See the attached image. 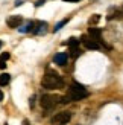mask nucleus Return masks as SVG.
I'll return each mask as SVG.
<instances>
[{"label":"nucleus","instance_id":"obj_11","mask_svg":"<svg viewBox=\"0 0 123 125\" xmlns=\"http://www.w3.org/2000/svg\"><path fill=\"white\" fill-rule=\"evenodd\" d=\"M20 32H35V23L34 21H27L26 24H23V26L18 28Z\"/></svg>","mask_w":123,"mask_h":125},{"label":"nucleus","instance_id":"obj_23","mask_svg":"<svg viewBox=\"0 0 123 125\" xmlns=\"http://www.w3.org/2000/svg\"><path fill=\"white\" fill-rule=\"evenodd\" d=\"M0 47H2V41H0Z\"/></svg>","mask_w":123,"mask_h":125},{"label":"nucleus","instance_id":"obj_22","mask_svg":"<svg viewBox=\"0 0 123 125\" xmlns=\"http://www.w3.org/2000/svg\"><path fill=\"white\" fill-rule=\"evenodd\" d=\"M0 101H3V93H2V90H0Z\"/></svg>","mask_w":123,"mask_h":125},{"label":"nucleus","instance_id":"obj_4","mask_svg":"<svg viewBox=\"0 0 123 125\" xmlns=\"http://www.w3.org/2000/svg\"><path fill=\"white\" fill-rule=\"evenodd\" d=\"M71 119V113L70 111H59L52 117V124L53 125H64Z\"/></svg>","mask_w":123,"mask_h":125},{"label":"nucleus","instance_id":"obj_21","mask_svg":"<svg viewBox=\"0 0 123 125\" xmlns=\"http://www.w3.org/2000/svg\"><path fill=\"white\" fill-rule=\"evenodd\" d=\"M64 2H71V3H76V2H79V0H64Z\"/></svg>","mask_w":123,"mask_h":125},{"label":"nucleus","instance_id":"obj_2","mask_svg":"<svg viewBox=\"0 0 123 125\" xmlns=\"http://www.w3.org/2000/svg\"><path fill=\"white\" fill-rule=\"evenodd\" d=\"M41 85L44 89H49V90H55V89H61L64 85V81L62 78L58 75V72L52 70V69H47L44 76H43V81H41Z\"/></svg>","mask_w":123,"mask_h":125},{"label":"nucleus","instance_id":"obj_7","mask_svg":"<svg viewBox=\"0 0 123 125\" xmlns=\"http://www.w3.org/2000/svg\"><path fill=\"white\" fill-rule=\"evenodd\" d=\"M67 61H69V55L64 53V52H59L55 55V62H56L58 66H65Z\"/></svg>","mask_w":123,"mask_h":125},{"label":"nucleus","instance_id":"obj_6","mask_svg":"<svg viewBox=\"0 0 123 125\" xmlns=\"http://www.w3.org/2000/svg\"><path fill=\"white\" fill-rule=\"evenodd\" d=\"M6 24H8L9 28H20V24H21V17L20 15H11L8 17V20H6Z\"/></svg>","mask_w":123,"mask_h":125},{"label":"nucleus","instance_id":"obj_18","mask_svg":"<svg viewBox=\"0 0 123 125\" xmlns=\"http://www.w3.org/2000/svg\"><path fill=\"white\" fill-rule=\"evenodd\" d=\"M46 3V0H38V2L35 3V6H41V5H44Z\"/></svg>","mask_w":123,"mask_h":125},{"label":"nucleus","instance_id":"obj_14","mask_svg":"<svg viewBox=\"0 0 123 125\" xmlns=\"http://www.w3.org/2000/svg\"><path fill=\"white\" fill-rule=\"evenodd\" d=\"M67 46H69L70 49H75V47H79V40L75 38V37H71V38L67 40Z\"/></svg>","mask_w":123,"mask_h":125},{"label":"nucleus","instance_id":"obj_10","mask_svg":"<svg viewBox=\"0 0 123 125\" xmlns=\"http://www.w3.org/2000/svg\"><path fill=\"white\" fill-rule=\"evenodd\" d=\"M47 28H49V24L46 21H38V23H35V34H46L47 32Z\"/></svg>","mask_w":123,"mask_h":125},{"label":"nucleus","instance_id":"obj_17","mask_svg":"<svg viewBox=\"0 0 123 125\" xmlns=\"http://www.w3.org/2000/svg\"><path fill=\"white\" fill-rule=\"evenodd\" d=\"M99 20H100V15H97V14H96V15H93V17H90L88 23H90V24H96Z\"/></svg>","mask_w":123,"mask_h":125},{"label":"nucleus","instance_id":"obj_20","mask_svg":"<svg viewBox=\"0 0 123 125\" xmlns=\"http://www.w3.org/2000/svg\"><path fill=\"white\" fill-rule=\"evenodd\" d=\"M20 5H23V2H21V0H18V2H15V6H20Z\"/></svg>","mask_w":123,"mask_h":125},{"label":"nucleus","instance_id":"obj_24","mask_svg":"<svg viewBox=\"0 0 123 125\" xmlns=\"http://www.w3.org/2000/svg\"><path fill=\"white\" fill-rule=\"evenodd\" d=\"M5 125H9V124H5Z\"/></svg>","mask_w":123,"mask_h":125},{"label":"nucleus","instance_id":"obj_3","mask_svg":"<svg viewBox=\"0 0 123 125\" xmlns=\"http://www.w3.org/2000/svg\"><path fill=\"white\" fill-rule=\"evenodd\" d=\"M58 101H61V98L56 96V95H43L41 99H40V105H41V108L43 110H46V111H52L55 107L58 105Z\"/></svg>","mask_w":123,"mask_h":125},{"label":"nucleus","instance_id":"obj_13","mask_svg":"<svg viewBox=\"0 0 123 125\" xmlns=\"http://www.w3.org/2000/svg\"><path fill=\"white\" fill-rule=\"evenodd\" d=\"M9 83H11V75H8V73L0 75V85H8Z\"/></svg>","mask_w":123,"mask_h":125},{"label":"nucleus","instance_id":"obj_15","mask_svg":"<svg viewBox=\"0 0 123 125\" xmlns=\"http://www.w3.org/2000/svg\"><path fill=\"white\" fill-rule=\"evenodd\" d=\"M69 21H70V18H64V20H61V21H59V23L56 24V26L53 28V32H58V31H59L61 28H62L64 24H67V23H69Z\"/></svg>","mask_w":123,"mask_h":125},{"label":"nucleus","instance_id":"obj_1","mask_svg":"<svg viewBox=\"0 0 123 125\" xmlns=\"http://www.w3.org/2000/svg\"><path fill=\"white\" fill-rule=\"evenodd\" d=\"M87 96H88L87 89H85L82 84L73 81L70 84V87H69L67 95L61 98V104H67V102H71V101H81V99H85Z\"/></svg>","mask_w":123,"mask_h":125},{"label":"nucleus","instance_id":"obj_12","mask_svg":"<svg viewBox=\"0 0 123 125\" xmlns=\"http://www.w3.org/2000/svg\"><path fill=\"white\" fill-rule=\"evenodd\" d=\"M9 57H11V55L8 52H3L2 55H0V69H5L6 67V62H8Z\"/></svg>","mask_w":123,"mask_h":125},{"label":"nucleus","instance_id":"obj_19","mask_svg":"<svg viewBox=\"0 0 123 125\" xmlns=\"http://www.w3.org/2000/svg\"><path fill=\"white\" fill-rule=\"evenodd\" d=\"M21 125H30V122H29V121H27V119H24V121H23V124H21Z\"/></svg>","mask_w":123,"mask_h":125},{"label":"nucleus","instance_id":"obj_5","mask_svg":"<svg viewBox=\"0 0 123 125\" xmlns=\"http://www.w3.org/2000/svg\"><path fill=\"white\" fill-rule=\"evenodd\" d=\"M81 43L87 49H90V51H97V49H100V43L96 41L94 38H91L90 35H82L81 37Z\"/></svg>","mask_w":123,"mask_h":125},{"label":"nucleus","instance_id":"obj_16","mask_svg":"<svg viewBox=\"0 0 123 125\" xmlns=\"http://www.w3.org/2000/svg\"><path fill=\"white\" fill-rule=\"evenodd\" d=\"M70 55H71V57L73 58H78V57H81V55H82V49H79V47H75V49H70Z\"/></svg>","mask_w":123,"mask_h":125},{"label":"nucleus","instance_id":"obj_8","mask_svg":"<svg viewBox=\"0 0 123 125\" xmlns=\"http://www.w3.org/2000/svg\"><path fill=\"white\" fill-rule=\"evenodd\" d=\"M123 17V12L119 9V8H111V11H109L108 14V20H120V18Z\"/></svg>","mask_w":123,"mask_h":125},{"label":"nucleus","instance_id":"obj_9","mask_svg":"<svg viewBox=\"0 0 123 125\" xmlns=\"http://www.w3.org/2000/svg\"><path fill=\"white\" fill-rule=\"evenodd\" d=\"M88 35L91 37V38H94L96 41H102L100 40V35H102V31L99 28H88Z\"/></svg>","mask_w":123,"mask_h":125}]
</instances>
